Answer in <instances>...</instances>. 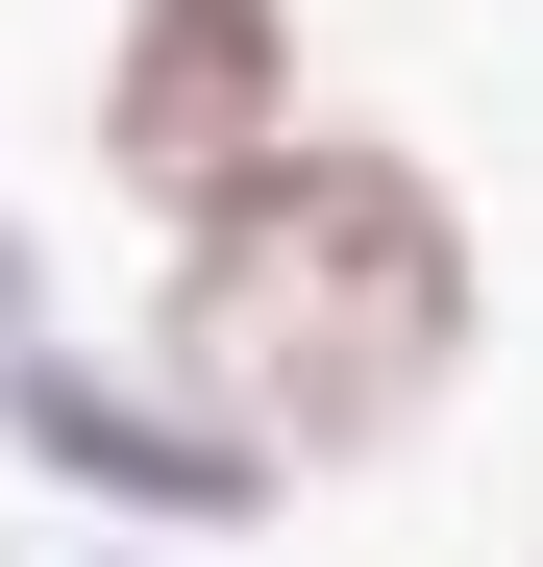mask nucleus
Here are the masks:
<instances>
[{
    "instance_id": "1",
    "label": "nucleus",
    "mask_w": 543,
    "mask_h": 567,
    "mask_svg": "<svg viewBox=\"0 0 543 567\" xmlns=\"http://www.w3.org/2000/svg\"><path fill=\"white\" fill-rule=\"evenodd\" d=\"M148 370L223 395L272 468H396L470 420L494 370V223L420 124H297L272 173H223L198 223L148 247Z\"/></svg>"
},
{
    "instance_id": "2",
    "label": "nucleus",
    "mask_w": 543,
    "mask_h": 567,
    "mask_svg": "<svg viewBox=\"0 0 543 567\" xmlns=\"http://www.w3.org/2000/svg\"><path fill=\"white\" fill-rule=\"evenodd\" d=\"M297 124H321V0H100L74 173H100V223H124V247H173L223 173H272Z\"/></svg>"
},
{
    "instance_id": "3",
    "label": "nucleus",
    "mask_w": 543,
    "mask_h": 567,
    "mask_svg": "<svg viewBox=\"0 0 543 567\" xmlns=\"http://www.w3.org/2000/svg\"><path fill=\"white\" fill-rule=\"evenodd\" d=\"M0 468H25L50 518L173 543V567H223V543H272V518H297V468H272L223 395H173L148 346H74V321H25V346H0Z\"/></svg>"
},
{
    "instance_id": "4",
    "label": "nucleus",
    "mask_w": 543,
    "mask_h": 567,
    "mask_svg": "<svg viewBox=\"0 0 543 567\" xmlns=\"http://www.w3.org/2000/svg\"><path fill=\"white\" fill-rule=\"evenodd\" d=\"M0 567H173V543H124V518H50V494H25V543H0Z\"/></svg>"
},
{
    "instance_id": "5",
    "label": "nucleus",
    "mask_w": 543,
    "mask_h": 567,
    "mask_svg": "<svg viewBox=\"0 0 543 567\" xmlns=\"http://www.w3.org/2000/svg\"><path fill=\"white\" fill-rule=\"evenodd\" d=\"M25 321H50V247H25V223H0V346H25Z\"/></svg>"
}]
</instances>
